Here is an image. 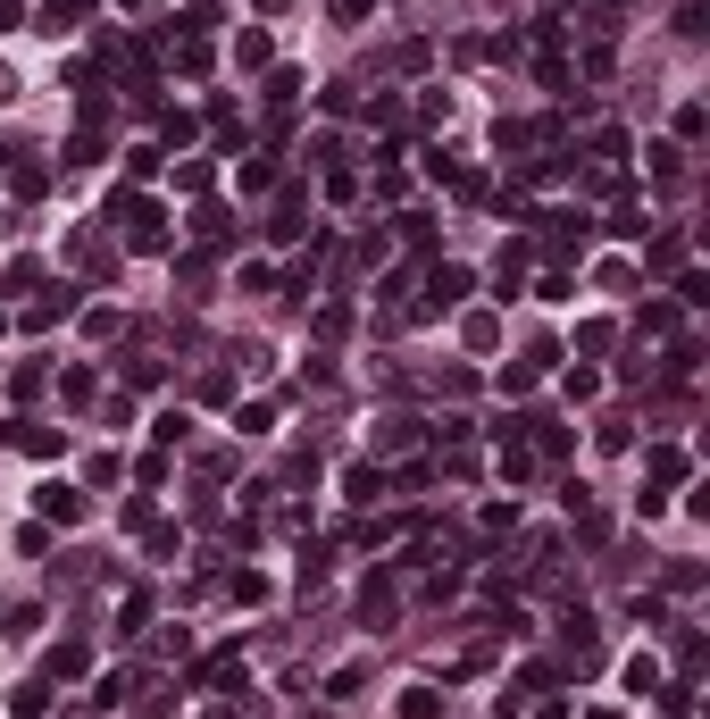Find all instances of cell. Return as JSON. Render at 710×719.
<instances>
[{
	"label": "cell",
	"mask_w": 710,
	"mask_h": 719,
	"mask_svg": "<svg viewBox=\"0 0 710 719\" xmlns=\"http://www.w3.org/2000/svg\"><path fill=\"white\" fill-rule=\"evenodd\" d=\"M677 301H685V310H702V301H710V276H702V268H677Z\"/></svg>",
	"instance_id": "obj_17"
},
{
	"label": "cell",
	"mask_w": 710,
	"mask_h": 719,
	"mask_svg": "<svg viewBox=\"0 0 710 719\" xmlns=\"http://www.w3.org/2000/svg\"><path fill=\"white\" fill-rule=\"evenodd\" d=\"M627 694H660V661H652V653L627 661Z\"/></svg>",
	"instance_id": "obj_12"
},
{
	"label": "cell",
	"mask_w": 710,
	"mask_h": 719,
	"mask_svg": "<svg viewBox=\"0 0 710 719\" xmlns=\"http://www.w3.org/2000/svg\"><path fill=\"white\" fill-rule=\"evenodd\" d=\"M644 260H652V268H685V235H652Z\"/></svg>",
	"instance_id": "obj_18"
},
{
	"label": "cell",
	"mask_w": 710,
	"mask_h": 719,
	"mask_svg": "<svg viewBox=\"0 0 710 719\" xmlns=\"http://www.w3.org/2000/svg\"><path fill=\"white\" fill-rule=\"evenodd\" d=\"M67 159H76V168H92V159H101V126H76V134H67Z\"/></svg>",
	"instance_id": "obj_14"
},
{
	"label": "cell",
	"mask_w": 710,
	"mask_h": 719,
	"mask_svg": "<svg viewBox=\"0 0 710 719\" xmlns=\"http://www.w3.org/2000/svg\"><path fill=\"white\" fill-rule=\"evenodd\" d=\"M42 377H51V368H42V360H26V368L9 377V393H17V402H34V393H42Z\"/></svg>",
	"instance_id": "obj_21"
},
{
	"label": "cell",
	"mask_w": 710,
	"mask_h": 719,
	"mask_svg": "<svg viewBox=\"0 0 710 719\" xmlns=\"http://www.w3.org/2000/svg\"><path fill=\"white\" fill-rule=\"evenodd\" d=\"M393 719H443V694H435V686H401Z\"/></svg>",
	"instance_id": "obj_6"
},
{
	"label": "cell",
	"mask_w": 710,
	"mask_h": 719,
	"mask_svg": "<svg viewBox=\"0 0 710 719\" xmlns=\"http://www.w3.org/2000/svg\"><path fill=\"white\" fill-rule=\"evenodd\" d=\"M0 101H17V76H9V67H0Z\"/></svg>",
	"instance_id": "obj_28"
},
{
	"label": "cell",
	"mask_w": 710,
	"mask_h": 719,
	"mask_svg": "<svg viewBox=\"0 0 710 719\" xmlns=\"http://www.w3.org/2000/svg\"><path fill=\"white\" fill-rule=\"evenodd\" d=\"M176 67H184V76H209V42L184 34V42H176Z\"/></svg>",
	"instance_id": "obj_19"
},
{
	"label": "cell",
	"mask_w": 710,
	"mask_h": 719,
	"mask_svg": "<svg viewBox=\"0 0 710 719\" xmlns=\"http://www.w3.org/2000/svg\"><path fill=\"white\" fill-rule=\"evenodd\" d=\"M426 293H435L426 310H452V301H468V268H460V260H443L435 276H426Z\"/></svg>",
	"instance_id": "obj_3"
},
{
	"label": "cell",
	"mask_w": 710,
	"mask_h": 719,
	"mask_svg": "<svg viewBox=\"0 0 710 719\" xmlns=\"http://www.w3.org/2000/svg\"><path fill=\"white\" fill-rule=\"evenodd\" d=\"M218 26H226V17H218V0H193V9H184V34H193V42H209Z\"/></svg>",
	"instance_id": "obj_10"
},
{
	"label": "cell",
	"mask_w": 710,
	"mask_h": 719,
	"mask_svg": "<svg viewBox=\"0 0 710 719\" xmlns=\"http://www.w3.org/2000/svg\"><path fill=\"white\" fill-rule=\"evenodd\" d=\"M468 343H477V352H493V343H502V327H493V310H477V318H468V327H460Z\"/></svg>",
	"instance_id": "obj_23"
},
{
	"label": "cell",
	"mask_w": 710,
	"mask_h": 719,
	"mask_svg": "<svg viewBox=\"0 0 710 719\" xmlns=\"http://www.w3.org/2000/svg\"><path fill=\"white\" fill-rule=\"evenodd\" d=\"M9 193H17V201H42V193H51V176H42V168H17Z\"/></svg>",
	"instance_id": "obj_22"
},
{
	"label": "cell",
	"mask_w": 710,
	"mask_h": 719,
	"mask_svg": "<svg viewBox=\"0 0 710 719\" xmlns=\"http://www.w3.org/2000/svg\"><path fill=\"white\" fill-rule=\"evenodd\" d=\"M59 393H67V402H92V393H101V377H92V368H67Z\"/></svg>",
	"instance_id": "obj_20"
},
{
	"label": "cell",
	"mask_w": 710,
	"mask_h": 719,
	"mask_svg": "<svg viewBox=\"0 0 710 719\" xmlns=\"http://www.w3.org/2000/svg\"><path fill=\"white\" fill-rule=\"evenodd\" d=\"M0 327H9V310H0Z\"/></svg>",
	"instance_id": "obj_30"
},
{
	"label": "cell",
	"mask_w": 710,
	"mask_h": 719,
	"mask_svg": "<svg viewBox=\"0 0 710 719\" xmlns=\"http://www.w3.org/2000/svg\"><path fill=\"white\" fill-rule=\"evenodd\" d=\"M17 552H26V561H51V527H42V519H34V527H26V536H17Z\"/></svg>",
	"instance_id": "obj_24"
},
{
	"label": "cell",
	"mask_w": 710,
	"mask_h": 719,
	"mask_svg": "<svg viewBox=\"0 0 710 719\" xmlns=\"http://www.w3.org/2000/svg\"><path fill=\"white\" fill-rule=\"evenodd\" d=\"M343 494H351V502H376V494H385V469H351Z\"/></svg>",
	"instance_id": "obj_15"
},
{
	"label": "cell",
	"mask_w": 710,
	"mask_h": 719,
	"mask_svg": "<svg viewBox=\"0 0 710 719\" xmlns=\"http://www.w3.org/2000/svg\"><path fill=\"white\" fill-rule=\"evenodd\" d=\"M234 427H243V435H268V427H276V410H268V402H251V410H234Z\"/></svg>",
	"instance_id": "obj_25"
},
{
	"label": "cell",
	"mask_w": 710,
	"mask_h": 719,
	"mask_svg": "<svg viewBox=\"0 0 710 719\" xmlns=\"http://www.w3.org/2000/svg\"><path fill=\"white\" fill-rule=\"evenodd\" d=\"M42 285V260H9V276H0V293H34Z\"/></svg>",
	"instance_id": "obj_16"
},
{
	"label": "cell",
	"mask_w": 710,
	"mask_h": 719,
	"mask_svg": "<svg viewBox=\"0 0 710 719\" xmlns=\"http://www.w3.org/2000/svg\"><path fill=\"white\" fill-rule=\"evenodd\" d=\"M259 9H284V0H259Z\"/></svg>",
	"instance_id": "obj_29"
},
{
	"label": "cell",
	"mask_w": 710,
	"mask_h": 719,
	"mask_svg": "<svg viewBox=\"0 0 710 719\" xmlns=\"http://www.w3.org/2000/svg\"><path fill=\"white\" fill-rule=\"evenodd\" d=\"M543 226V243H552V260L560 251H585V218H535Z\"/></svg>",
	"instance_id": "obj_5"
},
{
	"label": "cell",
	"mask_w": 710,
	"mask_h": 719,
	"mask_svg": "<svg viewBox=\"0 0 710 719\" xmlns=\"http://www.w3.org/2000/svg\"><path fill=\"white\" fill-rule=\"evenodd\" d=\"M76 310H84V301H76V285H51V293L34 301V327H59V318H76Z\"/></svg>",
	"instance_id": "obj_4"
},
{
	"label": "cell",
	"mask_w": 710,
	"mask_h": 719,
	"mask_svg": "<svg viewBox=\"0 0 710 719\" xmlns=\"http://www.w3.org/2000/svg\"><path fill=\"white\" fill-rule=\"evenodd\" d=\"M644 469H652V485H660V494H669V485H685V452H677V444H660V452L644 460Z\"/></svg>",
	"instance_id": "obj_8"
},
{
	"label": "cell",
	"mask_w": 710,
	"mask_h": 719,
	"mask_svg": "<svg viewBox=\"0 0 710 719\" xmlns=\"http://www.w3.org/2000/svg\"><path fill=\"white\" fill-rule=\"evenodd\" d=\"M502 477H510V485H527V477H535V460L518 452V444H502Z\"/></svg>",
	"instance_id": "obj_26"
},
{
	"label": "cell",
	"mask_w": 710,
	"mask_h": 719,
	"mask_svg": "<svg viewBox=\"0 0 710 719\" xmlns=\"http://www.w3.org/2000/svg\"><path fill=\"white\" fill-rule=\"evenodd\" d=\"M159 134H168V143H193L201 118H193V109H159Z\"/></svg>",
	"instance_id": "obj_13"
},
{
	"label": "cell",
	"mask_w": 710,
	"mask_h": 719,
	"mask_svg": "<svg viewBox=\"0 0 710 719\" xmlns=\"http://www.w3.org/2000/svg\"><path fill=\"white\" fill-rule=\"evenodd\" d=\"M84 9H92V0H51V9H42V34H67V26H84Z\"/></svg>",
	"instance_id": "obj_9"
},
{
	"label": "cell",
	"mask_w": 710,
	"mask_h": 719,
	"mask_svg": "<svg viewBox=\"0 0 710 719\" xmlns=\"http://www.w3.org/2000/svg\"><path fill=\"white\" fill-rule=\"evenodd\" d=\"M193 235H201V243H234V218L218 210V201H201V210H193Z\"/></svg>",
	"instance_id": "obj_7"
},
{
	"label": "cell",
	"mask_w": 710,
	"mask_h": 719,
	"mask_svg": "<svg viewBox=\"0 0 710 719\" xmlns=\"http://www.w3.org/2000/svg\"><path fill=\"white\" fill-rule=\"evenodd\" d=\"M84 485H67V477H51V485H34V519L42 527H84Z\"/></svg>",
	"instance_id": "obj_1"
},
{
	"label": "cell",
	"mask_w": 710,
	"mask_h": 719,
	"mask_svg": "<svg viewBox=\"0 0 710 719\" xmlns=\"http://www.w3.org/2000/svg\"><path fill=\"white\" fill-rule=\"evenodd\" d=\"M234 67H268V34H259V26L234 34Z\"/></svg>",
	"instance_id": "obj_11"
},
{
	"label": "cell",
	"mask_w": 710,
	"mask_h": 719,
	"mask_svg": "<svg viewBox=\"0 0 710 719\" xmlns=\"http://www.w3.org/2000/svg\"><path fill=\"white\" fill-rule=\"evenodd\" d=\"M42 711H51V686H26V694H17V719H42Z\"/></svg>",
	"instance_id": "obj_27"
},
{
	"label": "cell",
	"mask_w": 710,
	"mask_h": 719,
	"mask_svg": "<svg viewBox=\"0 0 710 719\" xmlns=\"http://www.w3.org/2000/svg\"><path fill=\"white\" fill-rule=\"evenodd\" d=\"M9 444H17V452H34V460H59V452H67V435H59V427H34V419H9Z\"/></svg>",
	"instance_id": "obj_2"
}]
</instances>
